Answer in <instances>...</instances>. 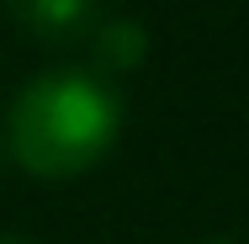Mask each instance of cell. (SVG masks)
I'll return each mask as SVG.
<instances>
[{
  "label": "cell",
  "mask_w": 249,
  "mask_h": 244,
  "mask_svg": "<svg viewBox=\"0 0 249 244\" xmlns=\"http://www.w3.org/2000/svg\"><path fill=\"white\" fill-rule=\"evenodd\" d=\"M0 244H27V239H0Z\"/></svg>",
  "instance_id": "5"
},
{
  "label": "cell",
  "mask_w": 249,
  "mask_h": 244,
  "mask_svg": "<svg viewBox=\"0 0 249 244\" xmlns=\"http://www.w3.org/2000/svg\"><path fill=\"white\" fill-rule=\"evenodd\" d=\"M85 38H90L101 80H106V75H127V69H138V64L149 58V32H143V21H133V16H106Z\"/></svg>",
  "instance_id": "3"
},
{
  "label": "cell",
  "mask_w": 249,
  "mask_h": 244,
  "mask_svg": "<svg viewBox=\"0 0 249 244\" xmlns=\"http://www.w3.org/2000/svg\"><path fill=\"white\" fill-rule=\"evenodd\" d=\"M11 21L37 43H74L96 27V0H5Z\"/></svg>",
  "instance_id": "2"
},
{
  "label": "cell",
  "mask_w": 249,
  "mask_h": 244,
  "mask_svg": "<svg viewBox=\"0 0 249 244\" xmlns=\"http://www.w3.org/2000/svg\"><path fill=\"white\" fill-rule=\"evenodd\" d=\"M122 128V101L96 69H43L32 75L5 117V149L32 181H69L106 159Z\"/></svg>",
  "instance_id": "1"
},
{
  "label": "cell",
  "mask_w": 249,
  "mask_h": 244,
  "mask_svg": "<svg viewBox=\"0 0 249 244\" xmlns=\"http://www.w3.org/2000/svg\"><path fill=\"white\" fill-rule=\"evenodd\" d=\"M201 244H233V239H201Z\"/></svg>",
  "instance_id": "4"
}]
</instances>
